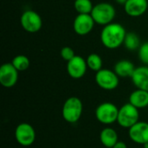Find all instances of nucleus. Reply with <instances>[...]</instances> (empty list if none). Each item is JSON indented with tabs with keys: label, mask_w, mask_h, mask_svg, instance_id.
<instances>
[{
	"label": "nucleus",
	"mask_w": 148,
	"mask_h": 148,
	"mask_svg": "<svg viewBox=\"0 0 148 148\" xmlns=\"http://www.w3.org/2000/svg\"><path fill=\"white\" fill-rule=\"evenodd\" d=\"M127 35L125 27L119 23H111L103 26L101 31L100 39L104 47L109 49H115L123 45Z\"/></svg>",
	"instance_id": "obj_1"
},
{
	"label": "nucleus",
	"mask_w": 148,
	"mask_h": 148,
	"mask_svg": "<svg viewBox=\"0 0 148 148\" xmlns=\"http://www.w3.org/2000/svg\"><path fill=\"white\" fill-rule=\"evenodd\" d=\"M90 15L95 23L105 26L113 23L116 16V10L113 4L107 2H101L94 5Z\"/></svg>",
	"instance_id": "obj_2"
},
{
	"label": "nucleus",
	"mask_w": 148,
	"mask_h": 148,
	"mask_svg": "<svg viewBox=\"0 0 148 148\" xmlns=\"http://www.w3.org/2000/svg\"><path fill=\"white\" fill-rule=\"evenodd\" d=\"M83 112L82 101L75 96L68 98L62 109V118L69 123H76L82 117Z\"/></svg>",
	"instance_id": "obj_3"
},
{
	"label": "nucleus",
	"mask_w": 148,
	"mask_h": 148,
	"mask_svg": "<svg viewBox=\"0 0 148 148\" xmlns=\"http://www.w3.org/2000/svg\"><path fill=\"white\" fill-rule=\"evenodd\" d=\"M140 112L137 108L130 102L124 104L119 108L117 118L118 124L123 128H130L140 121Z\"/></svg>",
	"instance_id": "obj_4"
},
{
	"label": "nucleus",
	"mask_w": 148,
	"mask_h": 148,
	"mask_svg": "<svg viewBox=\"0 0 148 148\" xmlns=\"http://www.w3.org/2000/svg\"><path fill=\"white\" fill-rule=\"evenodd\" d=\"M119 108L111 102H103L100 104L95 110L97 121L104 125H111L117 122Z\"/></svg>",
	"instance_id": "obj_5"
},
{
	"label": "nucleus",
	"mask_w": 148,
	"mask_h": 148,
	"mask_svg": "<svg viewBox=\"0 0 148 148\" xmlns=\"http://www.w3.org/2000/svg\"><path fill=\"white\" fill-rule=\"evenodd\" d=\"M95 82L102 89L111 91L115 89L120 83V77L114 70L102 69L95 73Z\"/></svg>",
	"instance_id": "obj_6"
},
{
	"label": "nucleus",
	"mask_w": 148,
	"mask_h": 148,
	"mask_svg": "<svg viewBox=\"0 0 148 148\" xmlns=\"http://www.w3.org/2000/svg\"><path fill=\"white\" fill-rule=\"evenodd\" d=\"M20 23L25 31L29 33H36L42 29V20L41 16L36 11L27 10L21 15Z\"/></svg>",
	"instance_id": "obj_7"
},
{
	"label": "nucleus",
	"mask_w": 148,
	"mask_h": 148,
	"mask_svg": "<svg viewBox=\"0 0 148 148\" xmlns=\"http://www.w3.org/2000/svg\"><path fill=\"white\" fill-rule=\"evenodd\" d=\"M15 138L19 145L29 147L36 140V131L30 124L23 122L16 127Z\"/></svg>",
	"instance_id": "obj_8"
},
{
	"label": "nucleus",
	"mask_w": 148,
	"mask_h": 148,
	"mask_svg": "<svg viewBox=\"0 0 148 148\" xmlns=\"http://www.w3.org/2000/svg\"><path fill=\"white\" fill-rule=\"evenodd\" d=\"M18 70L11 62L3 63L0 67V83L3 88L14 87L18 80Z\"/></svg>",
	"instance_id": "obj_9"
},
{
	"label": "nucleus",
	"mask_w": 148,
	"mask_h": 148,
	"mask_svg": "<svg viewBox=\"0 0 148 148\" xmlns=\"http://www.w3.org/2000/svg\"><path fill=\"white\" fill-rule=\"evenodd\" d=\"M95 24L90 14H78L74 19L73 29L79 36H86L93 30Z\"/></svg>",
	"instance_id": "obj_10"
},
{
	"label": "nucleus",
	"mask_w": 148,
	"mask_h": 148,
	"mask_svg": "<svg viewBox=\"0 0 148 148\" xmlns=\"http://www.w3.org/2000/svg\"><path fill=\"white\" fill-rule=\"evenodd\" d=\"M67 72L69 75L75 80L82 78L88 68L87 61L81 56H75L72 60L67 62Z\"/></svg>",
	"instance_id": "obj_11"
},
{
	"label": "nucleus",
	"mask_w": 148,
	"mask_h": 148,
	"mask_svg": "<svg viewBox=\"0 0 148 148\" xmlns=\"http://www.w3.org/2000/svg\"><path fill=\"white\" fill-rule=\"evenodd\" d=\"M128 136L135 144L144 145L148 142V122L139 121L128 129Z\"/></svg>",
	"instance_id": "obj_12"
},
{
	"label": "nucleus",
	"mask_w": 148,
	"mask_h": 148,
	"mask_svg": "<svg viewBox=\"0 0 148 148\" xmlns=\"http://www.w3.org/2000/svg\"><path fill=\"white\" fill-rule=\"evenodd\" d=\"M148 9V0H127L124 4V10L127 16L139 17L144 15Z\"/></svg>",
	"instance_id": "obj_13"
},
{
	"label": "nucleus",
	"mask_w": 148,
	"mask_h": 148,
	"mask_svg": "<svg viewBox=\"0 0 148 148\" xmlns=\"http://www.w3.org/2000/svg\"><path fill=\"white\" fill-rule=\"evenodd\" d=\"M134 85L138 89L148 91V66L137 67L131 77Z\"/></svg>",
	"instance_id": "obj_14"
},
{
	"label": "nucleus",
	"mask_w": 148,
	"mask_h": 148,
	"mask_svg": "<svg viewBox=\"0 0 148 148\" xmlns=\"http://www.w3.org/2000/svg\"><path fill=\"white\" fill-rule=\"evenodd\" d=\"M134 64L129 61V60H120L118 61L114 68V71L116 73V75L121 78H128L132 77L134 70H135Z\"/></svg>",
	"instance_id": "obj_15"
},
{
	"label": "nucleus",
	"mask_w": 148,
	"mask_h": 148,
	"mask_svg": "<svg viewBox=\"0 0 148 148\" xmlns=\"http://www.w3.org/2000/svg\"><path fill=\"white\" fill-rule=\"evenodd\" d=\"M129 102L138 109L147 108L148 107V91L137 88L131 93L129 96Z\"/></svg>",
	"instance_id": "obj_16"
},
{
	"label": "nucleus",
	"mask_w": 148,
	"mask_h": 148,
	"mask_svg": "<svg viewBox=\"0 0 148 148\" xmlns=\"http://www.w3.org/2000/svg\"><path fill=\"white\" fill-rule=\"evenodd\" d=\"M100 140L106 148H113L119 141L117 132L111 127H106L100 134Z\"/></svg>",
	"instance_id": "obj_17"
},
{
	"label": "nucleus",
	"mask_w": 148,
	"mask_h": 148,
	"mask_svg": "<svg viewBox=\"0 0 148 148\" xmlns=\"http://www.w3.org/2000/svg\"><path fill=\"white\" fill-rule=\"evenodd\" d=\"M123 45L129 51L138 50L141 45L140 38L135 32H127Z\"/></svg>",
	"instance_id": "obj_18"
},
{
	"label": "nucleus",
	"mask_w": 148,
	"mask_h": 148,
	"mask_svg": "<svg viewBox=\"0 0 148 148\" xmlns=\"http://www.w3.org/2000/svg\"><path fill=\"white\" fill-rule=\"evenodd\" d=\"M86 61H87L88 68L90 69L92 71H95L96 73L99 70L102 69L103 62L100 55L96 53H91L88 56V57L86 58Z\"/></svg>",
	"instance_id": "obj_19"
},
{
	"label": "nucleus",
	"mask_w": 148,
	"mask_h": 148,
	"mask_svg": "<svg viewBox=\"0 0 148 148\" xmlns=\"http://www.w3.org/2000/svg\"><path fill=\"white\" fill-rule=\"evenodd\" d=\"M74 8L78 14H90L94 4L91 0H75Z\"/></svg>",
	"instance_id": "obj_20"
},
{
	"label": "nucleus",
	"mask_w": 148,
	"mask_h": 148,
	"mask_svg": "<svg viewBox=\"0 0 148 148\" xmlns=\"http://www.w3.org/2000/svg\"><path fill=\"white\" fill-rule=\"evenodd\" d=\"M11 63L19 72L20 71L22 72V71H25L29 69L30 62H29V59L28 58V56H26L24 55H17L12 59Z\"/></svg>",
	"instance_id": "obj_21"
},
{
	"label": "nucleus",
	"mask_w": 148,
	"mask_h": 148,
	"mask_svg": "<svg viewBox=\"0 0 148 148\" xmlns=\"http://www.w3.org/2000/svg\"><path fill=\"white\" fill-rule=\"evenodd\" d=\"M138 56L144 65L148 66V41L141 43L140 49H138Z\"/></svg>",
	"instance_id": "obj_22"
},
{
	"label": "nucleus",
	"mask_w": 148,
	"mask_h": 148,
	"mask_svg": "<svg viewBox=\"0 0 148 148\" xmlns=\"http://www.w3.org/2000/svg\"><path fill=\"white\" fill-rule=\"evenodd\" d=\"M60 56L61 57L66 61V62H69L70 60H72L76 55L74 51V49L71 48V47H69V46H65L63 48H62L61 51H60Z\"/></svg>",
	"instance_id": "obj_23"
},
{
	"label": "nucleus",
	"mask_w": 148,
	"mask_h": 148,
	"mask_svg": "<svg viewBox=\"0 0 148 148\" xmlns=\"http://www.w3.org/2000/svg\"><path fill=\"white\" fill-rule=\"evenodd\" d=\"M113 148H127V145H126L125 142H123V141H118V142L114 146V147Z\"/></svg>",
	"instance_id": "obj_24"
},
{
	"label": "nucleus",
	"mask_w": 148,
	"mask_h": 148,
	"mask_svg": "<svg viewBox=\"0 0 148 148\" xmlns=\"http://www.w3.org/2000/svg\"><path fill=\"white\" fill-rule=\"evenodd\" d=\"M127 0H115L116 3H118L119 4H122V5H124L127 3Z\"/></svg>",
	"instance_id": "obj_25"
},
{
	"label": "nucleus",
	"mask_w": 148,
	"mask_h": 148,
	"mask_svg": "<svg viewBox=\"0 0 148 148\" xmlns=\"http://www.w3.org/2000/svg\"><path fill=\"white\" fill-rule=\"evenodd\" d=\"M143 147H144V148H148V142H147L146 144H144Z\"/></svg>",
	"instance_id": "obj_26"
},
{
	"label": "nucleus",
	"mask_w": 148,
	"mask_h": 148,
	"mask_svg": "<svg viewBox=\"0 0 148 148\" xmlns=\"http://www.w3.org/2000/svg\"><path fill=\"white\" fill-rule=\"evenodd\" d=\"M105 148H106V147H105Z\"/></svg>",
	"instance_id": "obj_27"
}]
</instances>
